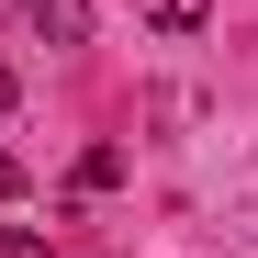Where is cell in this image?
Instances as JSON below:
<instances>
[{
	"instance_id": "cell-2",
	"label": "cell",
	"mask_w": 258,
	"mask_h": 258,
	"mask_svg": "<svg viewBox=\"0 0 258 258\" xmlns=\"http://www.w3.org/2000/svg\"><path fill=\"white\" fill-rule=\"evenodd\" d=\"M146 12H157V34H202V23H213L202 0H146Z\"/></svg>"
},
{
	"instance_id": "cell-1",
	"label": "cell",
	"mask_w": 258,
	"mask_h": 258,
	"mask_svg": "<svg viewBox=\"0 0 258 258\" xmlns=\"http://www.w3.org/2000/svg\"><path fill=\"white\" fill-rule=\"evenodd\" d=\"M23 34L34 45H90V0H23Z\"/></svg>"
},
{
	"instance_id": "cell-5",
	"label": "cell",
	"mask_w": 258,
	"mask_h": 258,
	"mask_svg": "<svg viewBox=\"0 0 258 258\" xmlns=\"http://www.w3.org/2000/svg\"><path fill=\"white\" fill-rule=\"evenodd\" d=\"M12 101H23V79H12V68H0V112H12Z\"/></svg>"
},
{
	"instance_id": "cell-3",
	"label": "cell",
	"mask_w": 258,
	"mask_h": 258,
	"mask_svg": "<svg viewBox=\"0 0 258 258\" xmlns=\"http://www.w3.org/2000/svg\"><path fill=\"white\" fill-rule=\"evenodd\" d=\"M0 258H45V236H34V225H0Z\"/></svg>"
},
{
	"instance_id": "cell-4",
	"label": "cell",
	"mask_w": 258,
	"mask_h": 258,
	"mask_svg": "<svg viewBox=\"0 0 258 258\" xmlns=\"http://www.w3.org/2000/svg\"><path fill=\"white\" fill-rule=\"evenodd\" d=\"M12 191H23V157H12V146H0V202H12Z\"/></svg>"
}]
</instances>
